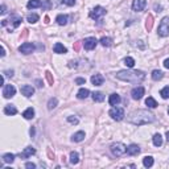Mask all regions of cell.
Listing matches in <instances>:
<instances>
[{"label": "cell", "mask_w": 169, "mask_h": 169, "mask_svg": "<svg viewBox=\"0 0 169 169\" xmlns=\"http://www.w3.org/2000/svg\"><path fill=\"white\" fill-rule=\"evenodd\" d=\"M128 121L135 126H143L155 121V115L152 112H148L147 110H137L128 116Z\"/></svg>", "instance_id": "obj_1"}, {"label": "cell", "mask_w": 169, "mask_h": 169, "mask_svg": "<svg viewBox=\"0 0 169 169\" xmlns=\"http://www.w3.org/2000/svg\"><path fill=\"white\" fill-rule=\"evenodd\" d=\"M116 78L126 82H131V83H139L144 81L145 74L140 70H120L116 73Z\"/></svg>", "instance_id": "obj_2"}, {"label": "cell", "mask_w": 169, "mask_h": 169, "mask_svg": "<svg viewBox=\"0 0 169 169\" xmlns=\"http://www.w3.org/2000/svg\"><path fill=\"white\" fill-rule=\"evenodd\" d=\"M110 151H111V153H112L114 156L120 157L121 155H124V153L127 152V148H126V145L121 144V143H114V144H111Z\"/></svg>", "instance_id": "obj_3"}, {"label": "cell", "mask_w": 169, "mask_h": 169, "mask_svg": "<svg viewBox=\"0 0 169 169\" xmlns=\"http://www.w3.org/2000/svg\"><path fill=\"white\" fill-rule=\"evenodd\" d=\"M157 32H158V34H160L161 37L169 36V16H165V17L161 20Z\"/></svg>", "instance_id": "obj_4"}, {"label": "cell", "mask_w": 169, "mask_h": 169, "mask_svg": "<svg viewBox=\"0 0 169 169\" xmlns=\"http://www.w3.org/2000/svg\"><path fill=\"white\" fill-rule=\"evenodd\" d=\"M110 116L116 121L121 120L124 118V110L121 107H112L110 110Z\"/></svg>", "instance_id": "obj_5"}, {"label": "cell", "mask_w": 169, "mask_h": 169, "mask_svg": "<svg viewBox=\"0 0 169 169\" xmlns=\"http://www.w3.org/2000/svg\"><path fill=\"white\" fill-rule=\"evenodd\" d=\"M103 15H106V9L103 7H95L94 9L90 12V17L94 20H99Z\"/></svg>", "instance_id": "obj_6"}, {"label": "cell", "mask_w": 169, "mask_h": 169, "mask_svg": "<svg viewBox=\"0 0 169 169\" xmlns=\"http://www.w3.org/2000/svg\"><path fill=\"white\" fill-rule=\"evenodd\" d=\"M97 38L95 37H89V38H84V41L82 42L83 44V48L86 50H92L95 46H97Z\"/></svg>", "instance_id": "obj_7"}, {"label": "cell", "mask_w": 169, "mask_h": 169, "mask_svg": "<svg viewBox=\"0 0 169 169\" xmlns=\"http://www.w3.org/2000/svg\"><path fill=\"white\" fill-rule=\"evenodd\" d=\"M33 50H34V45L31 44V42H24V44L20 45V48H18V52L23 53V54H31Z\"/></svg>", "instance_id": "obj_8"}, {"label": "cell", "mask_w": 169, "mask_h": 169, "mask_svg": "<svg viewBox=\"0 0 169 169\" xmlns=\"http://www.w3.org/2000/svg\"><path fill=\"white\" fill-rule=\"evenodd\" d=\"M16 94V89L12 86V84H5L4 89H3V95H4V98H12L15 97Z\"/></svg>", "instance_id": "obj_9"}, {"label": "cell", "mask_w": 169, "mask_h": 169, "mask_svg": "<svg viewBox=\"0 0 169 169\" xmlns=\"http://www.w3.org/2000/svg\"><path fill=\"white\" fill-rule=\"evenodd\" d=\"M147 5V0H133L132 3V9L136 11V12H141L143 9Z\"/></svg>", "instance_id": "obj_10"}, {"label": "cell", "mask_w": 169, "mask_h": 169, "mask_svg": "<svg viewBox=\"0 0 169 169\" xmlns=\"http://www.w3.org/2000/svg\"><path fill=\"white\" fill-rule=\"evenodd\" d=\"M144 91H145L144 87H141V86L135 87V89H132L131 95H132V98H133V99L139 100V99H141V98H143V95H144Z\"/></svg>", "instance_id": "obj_11"}, {"label": "cell", "mask_w": 169, "mask_h": 169, "mask_svg": "<svg viewBox=\"0 0 169 169\" xmlns=\"http://www.w3.org/2000/svg\"><path fill=\"white\" fill-rule=\"evenodd\" d=\"M21 92H23V95H25L26 98H31L32 95L34 94V89L31 86V84H24V86H21Z\"/></svg>", "instance_id": "obj_12"}, {"label": "cell", "mask_w": 169, "mask_h": 169, "mask_svg": "<svg viewBox=\"0 0 169 169\" xmlns=\"http://www.w3.org/2000/svg\"><path fill=\"white\" fill-rule=\"evenodd\" d=\"M103 82H104V78L102 74H94L91 77V83L94 86H100V84H103Z\"/></svg>", "instance_id": "obj_13"}, {"label": "cell", "mask_w": 169, "mask_h": 169, "mask_svg": "<svg viewBox=\"0 0 169 169\" xmlns=\"http://www.w3.org/2000/svg\"><path fill=\"white\" fill-rule=\"evenodd\" d=\"M127 153H128L129 156H137L140 153V147L136 144H131L127 148Z\"/></svg>", "instance_id": "obj_14"}, {"label": "cell", "mask_w": 169, "mask_h": 169, "mask_svg": "<svg viewBox=\"0 0 169 169\" xmlns=\"http://www.w3.org/2000/svg\"><path fill=\"white\" fill-rule=\"evenodd\" d=\"M120 102H121V98H120V95H118V94H111L110 98H108V103H110L111 106H118Z\"/></svg>", "instance_id": "obj_15"}, {"label": "cell", "mask_w": 169, "mask_h": 169, "mask_svg": "<svg viewBox=\"0 0 169 169\" xmlns=\"http://www.w3.org/2000/svg\"><path fill=\"white\" fill-rule=\"evenodd\" d=\"M53 50H54V53H57V54H65V53L67 52V49H66L62 44H60V42H57V44L53 46Z\"/></svg>", "instance_id": "obj_16"}, {"label": "cell", "mask_w": 169, "mask_h": 169, "mask_svg": "<svg viewBox=\"0 0 169 169\" xmlns=\"http://www.w3.org/2000/svg\"><path fill=\"white\" fill-rule=\"evenodd\" d=\"M36 153V149H34L33 147H26L25 149H24V152L21 153V158H28L29 156L34 155Z\"/></svg>", "instance_id": "obj_17"}, {"label": "cell", "mask_w": 169, "mask_h": 169, "mask_svg": "<svg viewBox=\"0 0 169 169\" xmlns=\"http://www.w3.org/2000/svg\"><path fill=\"white\" fill-rule=\"evenodd\" d=\"M4 114H7V115H16V114H17V110H16L15 106L8 104L4 107Z\"/></svg>", "instance_id": "obj_18"}, {"label": "cell", "mask_w": 169, "mask_h": 169, "mask_svg": "<svg viewBox=\"0 0 169 169\" xmlns=\"http://www.w3.org/2000/svg\"><path fill=\"white\" fill-rule=\"evenodd\" d=\"M41 5H42L41 0H29L26 7H28L29 9H33V8H38V7H41Z\"/></svg>", "instance_id": "obj_19"}, {"label": "cell", "mask_w": 169, "mask_h": 169, "mask_svg": "<svg viewBox=\"0 0 169 169\" xmlns=\"http://www.w3.org/2000/svg\"><path fill=\"white\" fill-rule=\"evenodd\" d=\"M152 26H153V16L148 15L147 18H145V28H147L148 32H151L152 31Z\"/></svg>", "instance_id": "obj_20"}, {"label": "cell", "mask_w": 169, "mask_h": 169, "mask_svg": "<svg viewBox=\"0 0 169 169\" xmlns=\"http://www.w3.org/2000/svg\"><path fill=\"white\" fill-rule=\"evenodd\" d=\"M83 139H84V132H83V131L77 132V133H74V135H73V137H71V140H73V141H75V143L82 141Z\"/></svg>", "instance_id": "obj_21"}, {"label": "cell", "mask_w": 169, "mask_h": 169, "mask_svg": "<svg viewBox=\"0 0 169 169\" xmlns=\"http://www.w3.org/2000/svg\"><path fill=\"white\" fill-rule=\"evenodd\" d=\"M67 16L66 15H58L57 18H55V21H57L58 25H66L67 24Z\"/></svg>", "instance_id": "obj_22"}, {"label": "cell", "mask_w": 169, "mask_h": 169, "mask_svg": "<svg viewBox=\"0 0 169 169\" xmlns=\"http://www.w3.org/2000/svg\"><path fill=\"white\" fill-rule=\"evenodd\" d=\"M143 165H144L145 168H151V166L153 165V157L152 156H145V157L143 158Z\"/></svg>", "instance_id": "obj_23"}, {"label": "cell", "mask_w": 169, "mask_h": 169, "mask_svg": "<svg viewBox=\"0 0 169 169\" xmlns=\"http://www.w3.org/2000/svg\"><path fill=\"white\" fill-rule=\"evenodd\" d=\"M23 116H24L25 119H33V118H34V110H33L32 107L26 108V110L23 112Z\"/></svg>", "instance_id": "obj_24"}, {"label": "cell", "mask_w": 169, "mask_h": 169, "mask_svg": "<svg viewBox=\"0 0 169 169\" xmlns=\"http://www.w3.org/2000/svg\"><path fill=\"white\" fill-rule=\"evenodd\" d=\"M164 77V73L161 70H153L152 71V79L153 81H160V79H163Z\"/></svg>", "instance_id": "obj_25"}, {"label": "cell", "mask_w": 169, "mask_h": 169, "mask_svg": "<svg viewBox=\"0 0 169 169\" xmlns=\"http://www.w3.org/2000/svg\"><path fill=\"white\" fill-rule=\"evenodd\" d=\"M90 91L87 89H81L78 91V94H77V97H78V99H86L87 97H89Z\"/></svg>", "instance_id": "obj_26"}, {"label": "cell", "mask_w": 169, "mask_h": 169, "mask_svg": "<svg viewBox=\"0 0 169 169\" xmlns=\"http://www.w3.org/2000/svg\"><path fill=\"white\" fill-rule=\"evenodd\" d=\"M92 100H94V102H103V100H104V95L99 91L92 92Z\"/></svg>", "instance_id": "obj_27"}, {"label": "cell", "mask_w": 169, "mask_h": 169, "mask_svg": "<svg viewBox=\"0 0 169 169\" xmlns=\"http://www.w3.org/2000/svg\"><path fill=\"white\" fill-rule=\"evenodd\" d=\"M153 144H155L156 147H161V145H163V136H161L160 133H156L155 136H153Z\"/></svg>", "instance_id": "obj_28"}, {"label": "cell", "mask_w": 169, "mask_h": 169, "mask_svg": "<svg viewBox=\"0 0 169 169\" xmlns=\"http://www.w3.org/2000/svg\"><path fill=\"white\" fill-rule=\"evenodd\" d=\"M3 161L7 164H12L13 161H15V155H12V153H5V155L3 156Z\"/></svg>", "instance_id": "obj_29"}, {"label": "cell", "mask_w": 169, "mask_h": 169, "mask_svg": "<svg viewBox=\"0 0 169 169\" xmlns=\"http://www.w3.org/2000/svg\"><path fill=\"white\" fill-rule=\"evenodd\" d=\"M145 104H147L149 108H155V107H157V102H156V100L153 99L152 97H148L147 99H145Z\"/></svg>", "instance_id": "obj_30"}, {"label": "cell", "mask_w": 169, "mask_h": 169, "mask_svg": "<svg viewBox=\"0 0 169 169\" xmlns=\"http://www.w3.org/2000/svg\"><path fill=\"white\" fill-rule=\"evenodd\" d=\"M57 103H58L57 98H50L49 102H48V108H49V110H53V108H55V107H57Z\"/></svg>", "instance_id": "obj_31"}, {"label": "cell", "mask_w": 169, "mask_h": 169, "mask_svg": "<svg viewBox=\"0 0 169 169\" xmlns=\"http://www.w3.org/2000/svg\"><path fill=\"white\" fill-rule=\"evenodd\" d=\"M78 161H79L78 153H77V152H71L70 153V163L74 165V164H78Z\"/></svg>", "instance_id": "obj_32"}, {"label": "cell", "mask_w": 169, "mask_h": 169, "mask_svg": "<svg viewBox=\"0 0 169 169\" xmlns=\"http://www.w3.org/2000/svg\"><path fill=\"white\" fill-rule=\"evenodd\" d=\"M26 20H28V23L34 24V23H37V21H38V15H36V13H32V15H28Z\"/></svg>", "instance_id": "obj_33"}, {"label": "cell", "mask_w": 169, "mask_h": 169, "mask_svg": "<svg viewBox=\"0 0 169 169\" xmlns=\"http://www.w3.org/2000/svg\"><path fill=\"white\" fill-rule=\"evenodd\" d=\"M100 44H102L103 46H110V45L112 44V40H111L110 37H102V38H100Z\"/></svg>", "instance_id": "obj_34"}, {"label": "cell", "mask_w": 169, "mask_h": 169, "mask_svg": "<svg viewBox=\"0 0 169 169\" xmlns=\"http://www.w3.org/2000/svg\"><path fill=\"white\" fill-rule=\"evenodd\" d=\"M124 63H126L128 67H133V66H135V60L132 57H126V58H124Z\"/></svg>", "instance_id": "obj_35"}, {"label": "cell", "mask_w": 169, "mask_h": 169, "mask_svg": "<svg viewBox=\"0 0 169 169\" xmlns=\"http://www.w3.org/2000/svg\"><path fill=\"white\" fill-rule=\"evenodd\" d=\"M9 21H12L13 26H15V28H17V26L21 24V17H18V16H13V17L11 18Z\"/></svg>", "instance_id": "obj_36"}, {"label": "cell", "mask_w": 169, "mask_h": 169, "mask_svg": "<svg viewBox=\"0 0 169 169\" xmlns=\"http://www.w3.org/2000/svg\"><path fill=\"white\" fill-rule=\"evenodd\" d=\"M160 94H161V97H163L164 99H168L169 98V86L164 87V89L160 91Z\"/></svg>", "instance_id": "obj_37"}, {"label": "cell", "mask_w": 169, "mask_h": 169, "mask_svg": "<svg viewBox=\"0 0 169 169\" xmlns=\"http://www.w3.org/2000/svg\"><path fill=\"white\" fill-rule=\"evenodd\" d=\"M45 77H46V79H48V83L53 86V83H54V78H53L52 73H50V71H46V73H45Z\"/></svg>", "instance_id": "obj_38"}, {"label": "cell", "mask_w": 169, "mask_h": 169, "mask_svg": "<svg viewBox=\"0 0 169 169\" xmlns=\"http://www.w3.org/2000/svg\"><path fill=\"white\" fill-rule=\"evenodd\" d=\"M67 121H69V123H71V124H78L79 120L75 118V116H69V118H67Z\"/></svg>", "instance_id": "obj_39"}, {"label": "cell", "mask_w": 169, "mask_h": 169, "mask_svg": "<svg viewBox=\"0 0 169 169\" xmlns=\"http://www.w3.org/2000/svg\"><path fill=\"white\" fill-rule=\"evenodd\" d=\"M62 3L66 5H69V7H71V5L75 4V0H62Z\"/></svg>", "instance_id": "obj_40"}, {"label": "cell", "mask_w": 169, "mask_h": 169, "mask_svg": "<svg viewBox=\"0 0 169 169\" xmlns=\"http://www.w3.org/2000/svg\"><path fill=\"white\" fill-rule=\"evenodd\" d=\"M75 83L77 84H84V83H86V79H84V78H77Z\"/></svg>", "instance_id": "obj_41"}, {"label": "cell", "mask_w": 169, "mask_h": 169, "mask_svg": "<svg viewBox=\"0 0 169 169\" xmlns=\"http://www.w3.org/2000/svg\"><path fill=\"white\" fill-rule=\"evenodd\" d=\"M25 166H26L28 169H34V168H36V165H34L33 163H26V164H25Z\"/></svg>", "instance_id": "obj_42"}, {"label": "cell", "mask_w": 169, "mask_h": 169, "mask_svg": "<svg viewBox=\"0 0 169 169\" xmlns=\"http://www.w3.org/2000/svg\"><path fill=\"white\" fill-rule=\"evenodd\" d=\"M4 75L12 77V75H13V70H5V71H4Z\"/></svg>", "instance_id": "obj_43"}, {"label": "cell", "mask_w": 169, "mask_h": 169, "mask_svg": "<svg viewBox=\"0 0 169 169\" xmlns=\"http://www.w3.org/2000/svg\"><path fill=\"white\" fill-rule=\"evenodd\" d=\"M79 48H81V41L75 42V45H74V50H77V52H78V50H79Z\"/></svg>", "instance_id": "obj_44"}, {"label": "cell", "mask_w": 169, "mask_h": 169, "mask_svg": "<svg viewBox=\"0 0 169 169\" xmlns=\"http://www.w3.org/2000/svg\"><path fill=\"white\" fill-rule=\"evenodd\" d=\"M5 12H7V8H5L4 4H3V5H1V11H0V13H1V15H5Z\"/></svg>", "instance_id": "obj_45"}, {"label": "cell", "mask_w": 169, "mask_h": 169, "mask_svg": "<svg viewBox=\"0 0 169 169\" xmlns=\"http://www.w3.org/2000/svg\"><path fill=\"white\" fill-rule=\"evenodd\" d=\"M164 66H165L166 69H169V58H166V60L164 61Z\"/></svg>", "instance_id": "obj_46"}, {"label": "cell", "mask_w": 169, "mask_h": 169, "mask_svg": "<svg viewBox=\"0 0 169 169\" xmlns=\"http://www.w3.org/2000/svg\"><path fill=\"white\" fill-rule=\"evenodd\" d=\"M50 7V0H45V7L44 8H49Z\"/></svg>", "instance_id": "obj_47"}, {"label": "cell", "mask_w": 169, "mask_h": 169, "mask_svg": "<svg viewBox=\"0 0 169 169\" xmlns=\"http://www.w3.org/2000/svg\"><path fill=\"white\" fill-rule=\"evenodd\" d=\"M36 83H37V87H42V82L40 81V79H37V81H36Z\"/></svg>", "instance_id": "obj_48"}, {"label": "cell", "mask_w": 169, "mask_h": 169, "mask_svg": "<svg viewBox=\"0 0 169 169\" xmlns=\"http://www.w3.org/2000/svg\"><path fill=\"white\" fill-rule=\"evenodd\" d=\"M5 55V49H4V46H1V57H4Z\"/></svg>", "instance_id": "obj_49"}, {"label": "cell", "mask_w": 169, "mask_h": 169, "mask_svg": "<svg viewBox=\"0 0 169 169\" xmlns=\"http://www.w3.org/2000/svg\"><path fill=\"white\" fill-rule=\"evenodd\" d=\"M0 83H1V86L4 84V75H1V79H0Z\"/></svg>", "instance_id": "obj_50"}, {"label": "cell", "mask_w": 169, "mask_h": 169, "mask_svg": "<svg viewBox=\"0 0 169 169\" xmlns=\"http://www.w3.org/2000/svg\"><path fill=\"white\" fill-rule=\"evenodd\" d=\"M45 23H46V24L49 23V17H48V16H45Z\"/></svg>", "instance_id": "obj_51"}, {"label": "cell", "mask_w": 169, "mask_h": 169, "mask_svg": "<svg viewBox=\"0 0 169 169\" xmlns=\"http://www.w3.org/2000/svg\"><path fill=\"white\" fill-rule=\"evenodd\" d=\"M166 140H168V141H169V131L166 132Z\"/></svg>", "instance_id": "obj_52"}, {"label": "cell", "mask_w": 169, "mask_h": 169, "mask_svg": "<svg viewBox=\"0 0 169 169\" xmlns=\"http://www.w3.org/2000/svg\"><path fill=\"white\" fill-rule=\"evenodd\" d=\"M168 112H169V108H168Z\"/></svg>", "instance_id": "obj_53"}]
</instances>
